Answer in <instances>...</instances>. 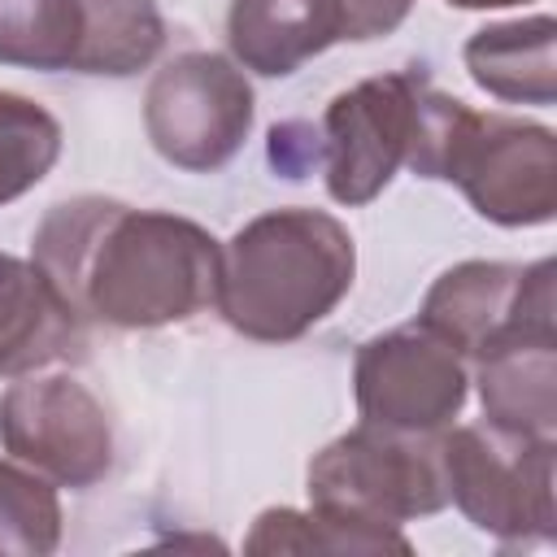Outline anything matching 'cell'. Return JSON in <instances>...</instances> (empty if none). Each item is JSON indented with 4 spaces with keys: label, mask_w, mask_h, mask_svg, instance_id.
I'll use <instances>...</instances> for the list:
<instances>
[{
    "label": "cell",
    "mask_w": 557,
    "mask_h": 557,
    "mask_svg": "<svg viewBox=\"0 0 557 557\" xmlns=\"http://www.w3.org/2000/svg\"><path fill=\"white\" fill-rule=\"evenodd\" d=\"M557 261H457L422 296L418 322L479 361L513 339L557 335Z\"/></svg>",
    "instance_id": "8992f818"
},
{
    "label": "cell",
    "mask_w": 557,
    "mask_h": 557,
    "mask_svg": "<svg viewBox=\"0 0 557 557\" xmlns=\"http://www.w3.org/2000/svg\"><path fill=\"white\" fill-rule=\"evenodd\" d=\"M422 70H392L352 83L322 113V170L335 205H370L409 161Z\"/></svg>",
    "instance_id": "30bf717a"
},
{
    "label": "cell",
    "mask_w": 557,
    "mask_h": 557,
    "mask_svg": "<svg viewBox=\"0 0 557 557\" xmlns=\"http://www.w3.org/2000/svg\"><path fill=\"white\" fill-rule=\"evenodd\" d=\"M61 157V122L22 91H0V209L39 187Z\"/></svg>",
    "instance_id": "ac0fdd59"
},
{
    "label": "cell",
    "mask_w": 557,
    "mask_h": 557,
    "mask_svg": "<svg viewBox=\"0 0 557 557\" xmlns=\"http://www.w3.org/2000/svg\"><path fill=\"white\" fill-rule=\"evenodd\" d=\"M61 522L57 483L17 457L0 461V553L48 557L61 544Z\"/></svg>",
    "instance_id": "d6986e66"
},
{
    "label": "cell",
    "mask_w": 557,
    "mask_h": 557,
    "mask_svg": "<svg viewBox=\"0 0 557 557\" xmlns=\"http://www.w3.org/2000/svg\"><path fill=\"white\" fill-rule=\"evenodd\" d=\"M305 492L309 509L339 522L405 527L431 518L448 505L440 435H405L361 422L313 453Z\"/></svg>",
    "instance_id": "3957f363"
},
{
    "label": "cell",
    "mask_w": 557,
    "mask_h": 557,
    "mask_svg": "<svg viewBox=\"0 0 557 557\" xmlns=\"http://www.w3.org/2000/svg\"><path fill=\"white\" fill-rule=\"evenodd\" d=\"M83 35H78V74L131 78L148 70L165 44V17L157 0H78Z\"/></svg>",
    "instance_id": "9a60e30c"
},
{
    "label": "cell",
    "mask_w": 557,
    "mask_h": 557,
    "mask_svg": "<svg viewBox=\"0 0 557 557\" xmlns=\"http://www.w3.org/2000/svg\"><path fill=\"white\" fill-rule=\"evenodd\" d=\"M357 244L326 209H270L222 244L218 313L257 344H292L352 292Z\"/></svg>",
    "instance_id": "7a4b0ae2"
},
{
    "label": "cell",
    "mask_w": 557,
    "mask_h": 557,
    "mask_svg": "<svg viewBox=\"0 0 557 557\" xmlns=\"http://www.w3.org/2000/svg\"><path fill=\"white\" fill-rule=\"evenodd\" d=\"M483 418L513 435L557 431V335L513 339L474 361Z\"/></svg>",
    "instance_id": "5bb4252c"
},
{
    "label": "cell",
    "mask_w": 557,
    "mask_h": 557,
    "mask_svg": "<svg viewBox=\"0 0 557 557\" xmlns=\"http://www.w3.org/2000/svg\"><path fill=\"white\" fill-rule=\"evenodd\" d=\"M335 9H339V39L366 44L392 35L409 17L413 0H335Z\"/></svg>",
    "instance_id": "44dd1931"
},
{
    "label": "cell",
    "mask_w": 557,
    "mask_h": 557,
    "mask_svg": "<svg viewBox=\"0 0 557 557\" xmlns=\"http://www.w3.org/2000/svg\"><path fill=\"white\" fill-rule=\"evenodd\" d=\"M270 165L283 178H305L313 165H322V131L313 122H278L270 126Z\"/></svg>",
    "instance_id": "ffe728a7"
},
{
    "label": "cell",
    "mask_w": 557,
    "mask_h": 557,
    "mask_svg": "<svg viewBox=\"0 0 557 557\" xmlns=\"http://www.w3.org/2000/svg\"><path fill=\"white\" fill-rule=\"evenodd\" d=\"M453 9H509V4H527V0H444Z\"/></svg>",
    "instance_id": "7402d4cb"
},
{
    "label": "cell",
    "mask_w": 557,
    "mask_h": 557,
    "mask_svg": "<svg viewBox=\"0 0 557 557\" xmlns=\"http://www.w3.org/2000/svg\"><path fill=\"white\" fill-rule=\"evenodd\" d=\"M83 35L78 0H0V65L74 70Z\"/></svg>",
    "instance_id": "e0dca14e"
},
{
    "label": "cell",
    "mask_w": 557,
    "mask_h": 557,
    "mask_svg": "<svg viewBox=\"0 0 557 557\" xmlns=\"http://www.w3.org/2000/svg\"><path fill=\"white\" fill-rule=\"evenodd\" d=\"M0 444L57 487H96L113 470L104 405L74 374H22L0 392Z\"/></svg>",
    "instance_id": "9c48e42d"
},
{
    "label": "cell",
    "mask_w": 557,
    "mask_h": 557,
    "mask_svg": "<svg viewBox=\"0 0 557 557\" xmlns=\"http://www.w3.org/2000/svg\"><path fill=\"white\" fill-rule=\"evenodd\" d=\"M470 78L505 104H553L557 100V22L548 13L496 22L461 48Z\"/></svg>",
    "instance_id": "4fadbf2b"
},
{
    "label": "cell",
    "mask_w": 557,
    "mask_h": 557,
    "mask_svg": "<svg viewBox=\"0 0 557 557\" xmlns=\"http://www.w3.org/2000/svg\"><path fill=\"white\" fill-rule=\"evenodd\" d=\"M257 96L248 74L222 52L170 57L144 96V131L161 161L187 174L222 170L248 139Z\"/></svg>",
    "instance_id": "5b68a950"
},
{
    "label": "cell",
    "mask_w": 557,
    "mask_h": 557,
    "mask_svg": "<svg viewBox=\"0 0 557 557\" xmlns=\"http://www.w3.org/2000/svg\"><path fill=\"white\" fill-rule=\"evenodd\" d=\"M244 553H326V557H370V553H413L400 527L339 522L318 509H261Z\"/></svg>",
    "instance_id": "2e32d148"
},
{
    "label": "cell",
    "mask_w": 557,
    "mask_h": 557,
    "mask_svg": "<svg viewBox=\"0 0 557 557\" xmlns=\"http://www.w3.org/2000/svg\"><path fill=\"white\" fill-rule=\"evenodd\" d=\"M30 261L83 322L157 331L213 305L222 244L183 213L74 196L44 213Z\"/></svg>",
    "instance_id": "6da1fadb"
},
{
    "label": "cell",
    "mask_w": 557,
    "mask_h": 557,
    "mask_svg": "<svg viewBox=\"0 0 557 557\" xmlns=\"http://www.w3.org/2000/svg\"><path fill=\"white\" fill-rule=\"evenodd\" d=\"M444 183H457L470 209L496 226H544L557 213V135L527 117L466 109Z\"/></svg>",
    "instance_id": "52a82bcc"
},
{
    "label": "cell",
    "mask_w": 557,
    "mask_h": 557,
    "mask_svg": "<svg viewBox=\"0 0 557 557\" xmlns=\"http://www.w3.org/2000/svg\"><path fill=\"white\" fill-rule=\"evenodd\" d=\"M352 392L361 422L405 435H440L466 409L470 374L466 357L413 318L357 348Z\"/></svg>",
    "instance_id": "ba28073f"
},
{
    "label": "cell",
    "mask_w": 557,
    "mask_h": 557,
    "mask_svg": "<svg viewBox=\"0 0 557 557\" xmlns=\"http://www.w3.org/2000/svg\"><path fill=\"white\" fill-rule=\"evenodd\" d=\"M553 461L557 440L544 435H513L492 422L440 431L448 505H457L470 527L500 544L557 540Z\"/></svg>",
    "instance_id": "277c9868"
},
{
    "label": "cell",
    "mask_w": 557,
    "mask_h": 557,
    "mask_svg": "<svg viewBox=\"0 0 557 557\" xmlns=\"http://www.w3.org/2000/svg\"><path fill=\"white\" fill-rule=\"evenodd\" d=\"M226 44L235 65L261 78H287L339 44L335 0H231Z\"/></svg>",
    "instance_id": "7c38bea8"
},
{
    "label": "cell",
    "mask_w": 557,
    "mask_h": 557,
    "mask_svg": "<svg viewBox=\"0 0 557 557\" xmlns=\"http://www.w3.org/2000/svg\"><path fill=\"white\" fill-rule=\"evenodd\" d=\"M87 357V322L57 283L13 252H0V379H22Z\"/></svg>",
    "instance_id": "8fae6325"
}]
</instances>
